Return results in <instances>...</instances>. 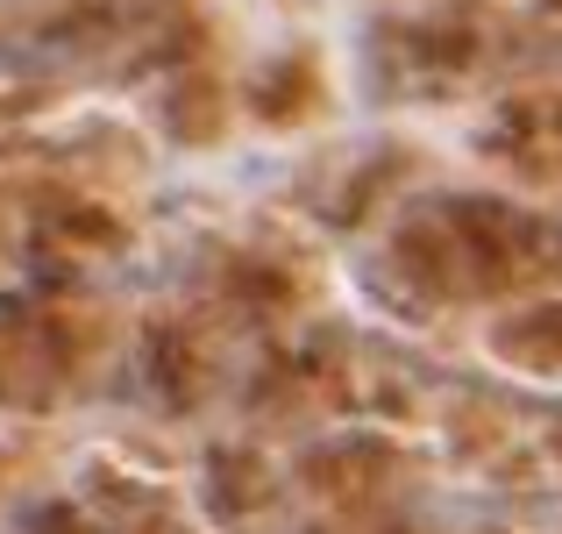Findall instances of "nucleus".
Segmentation results:
<instances>
[{"label":"nucleus","mask_w":562,"mask_h":534,"mask_svg":"<svg viewBox=\"0 0 562 534\" xmlns=\"http://www.w3.org/2000/svg\"><path fill=\"white\" fill-rule=\"evenodd\" d=\"M549 271H562V214L484 178L463 186L427 178L363 235L357 257L363 300L406 349H427L477 307Z\"/></svg>","instance_id":"nucleus-1"},{"label":"nucleus","mask_w":562,"mask_h":534,"mask_svg":"<svg viewBox=\"0 0 562 534\" xmlns=\"http://www.w3.org/2000/svg\"><path fill=\"white\" fill-rule=\"evenodd\" d=\"M128 329L136 314L100 286H43L29 300H8L0 307V407H93L100 392L122 385Z\"/></svg>","instance_id":"nucleus-2"},{"label":"nucleus","mask_w":562,"mask_h":534,"mask_svg":"<svg viewBox=\"0 0 562 534\" xmlns=\"http://www.w3.org/2000/svg\"><path fill=\"white\" fill-rule=\"evenodd\" d=\"M456 151L484 186L562 214V57H541L456 108Z\"/></svg>","instance_id":"nucleus-3"},{"label":"nucleus","mask_w":562,"mask_h":534,"mask_svg":"<svg viewBox=\"0 0 562 534\" xmlns=\"http://www.w3.org/2000/svg\"><path fill=\"white\" fill-rule=\"evenodd\" d=\"M427 356L463 370V378L498 385V392L562 407V271L535 278V286L506 292V300H492V307H477V314L456 321L449 335H435Z\"/></svg>","instance_id":"nucleus-4"},{"label":"nucleus","mask_w":562,"mask_h":534,"mask_svg":"<svg viewBox=\"0 0 562 534\" xmlns=\"http://www.w3.org/2000/svg\"><path fill=\"white\" fill-rule=\"evenodd\" d=\"M384 8V0H378ZM441 8H463L477 22H492L498 36H513L535 57H562V0H441Z\"/></svg>","instance_id":"nucleus-5"}]
</instances>
